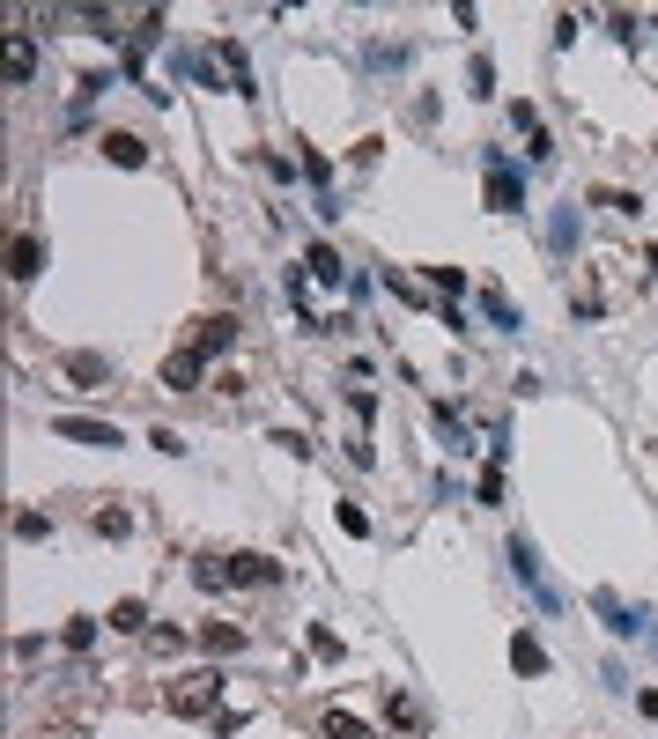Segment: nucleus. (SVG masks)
Here are the masks:
<instances>
[{
    "label": "nucleus",
    "mask_w": 658,
    "mask_h": 739,
    "mask_svg": "<svg viewBox=\"0 0 658 739\" xmlns=\"http://www.w3.org/2000/svg\"><path fill=\"white\" fill-rule=\"evenodd\" d=\"M318 739H378V732L355 725V717H341V710H326V717H318Z\"/></svg>",
    "instance_id": "obj_12"
},
{
    "label": "nucleus",
    "mask_w": 658,
    "mask_h": 739,
    "mask_svg": "<svg viewBox=\"0 0 658 739\" xmlns=\"http://www.w3.org/2000/svg\"><path fill=\"white\" fill-rule=\"evenodd\" d=\"M592 200H599V207H614V215H636V207H644V200H636V193H614V185H599Z\"/></svg>",
    "instance_id": "obj_19"
},
{
    "label": "nucleus",
    "mask_w": 658,
    "mask_h": 739,
    "mask_svg": "<svg viewBox=\"0 0 658 739\" xmlns=\"http://www.w3.org/2000/svg\"><path fill=\"white\" fill-rule=\"evenodd\" d=\"M466 82H474V97H496V67H488V60L466 67Z\"/></svg>",
    "instance_id": "obj_21"
},
{
    "label": "nucleus",
    "mask_w": 658,
    "mask_h": 739,
    "mask_svg": "<svg viewBox=\"0 0 658 739\" xmlns=\"http://www.w3.org/2000/svg\"><path fill=\"white\" fill-rule=\"evenodd\" d=\"M37 267H45V244H37V237H15V244H8V274H15V281H37Z\"/></svg>",
    "instance_id": "obj_8"
},
{
    "label": "nucleus",
    "mask_w": 658,
    "mask_h": 739,
    "mask_svg": "<svg viewBox=\"0 0 658 739\" xmlns=\"http://www.w3.org/2000/svg\"><path fill=\"white\" fill-rule=\"evenodd\" d=\"M511 666L518 673H548V651H540L533 636H511Z\"/></svg>",
    "instance_id": "obj_14"
},
{
    "label": "nucleus",
    "mask_w": 658,
    "mask_h": 739,
    "mask_svg": "<svg viewBox=\"0 0 658 739\" xmlns=\"http://www.w3.org/2000/svg\"><path fill=\"white\" fill-rule=\"evenodd\" d=\"M60 643H67V651H89V643H97V621H67Z\"/></svg>",
    "instance_id": "obj_18"
},
{
    "label": "nucleus",
    "mask_w": 658,
    "mask_h": 739,
    "mask_svg": "<svg viewBox=\"0 0 658 739\" xmlns=\"http://www.w3.org/2000/svg\"><path fill=\"white\" fill-rule=\"evenodd\" d=\"M230 340H237V318H200V326H193V355H200V363H208V355H222V348H230Z\"/></svg>",
    "instance_id": "obj_4"
},
{
    "label": "nucleus",
    "mask_w": 658,
    "mask_h": 739,
    "mask_svg": "<svg viewBox=\"0 0 658 739\" xmlns=\"http://www.w3.org/2000/svg\"><path fill=\"white\" fill-rule=\"evenodd\" d=\"M111 629H119V636H141V629H148V606H141V599H119V606H111Z\"/></svg>",
    "instance_id": "obj_13"
},
{
    "label": "nucleus",
    "mask_w": 658,
    "mask_h": 739,
    "mask_svg": "<svg viewBox=\"0 0 658 739\" xmlns=\"http://www.w3.org/2000/svg\"><path fill=\"white\" fill-rule=\"evenodd\" d=\"M89 525H97V533H104V540H126V533H134V518H126V510H119V503H111V510H97V518H89Z\"/></svg>",
    "instance_id": "obj_16"
},
{
    "label": "nucleus",
    "mask_w": 658,
    "mask_h": 739,
    "mask_svg": "<svg viewBox=\"0 0 658 739\" xmlns=\"http://www.w3.org/2000/svg\"><path fill=\"white\" fill-rule=\"evenodd\" d=\"M592 606H599V614H607V629H636V614H629V606H622V599H614V592H599Z\"/></svg>",
    "instance_id": "obj_17"
},
{
    "label": "nucleus",
    "mask_w": 658,
    "mask_h": 739,
    "mask_svg": "<svg viewBox=\"0 0 658 739\" xmlns=\"http://www.w3.org/2000/svg\"><path fill=\"white\" fill-rule=\"evenodd\" d=\"M215 703H222V673L208 666V673H185L178 688H171V710L178 717H215Z\"/></svg>",
    "instance_id": "obj_1"
},
{
    "label": "nucleus",
    "mask_w": 658,
    "mask_h": 739,
    "mask_svg": "<svg viewBox=\"0 0 658 739\" xmlns=\"http://www.w3.org/2000/svg\"><path fill=\"white\" fill-rule=\"evenodd\" d=\"M429 281H437L444 296H459V289H466V274H459V267H429Z\"/></svg>",
    "instance_id": "obj_22"
},
{
    "label": "nucleus",
    "mask_w": 658,
    "mask_h": 739,
    "mask_svg": "<svg viewBox=\"0 0 658 739\" xmlns=\"http://www.w3.org/2000/svg\"><path fill=\"white\" fill-rule=\"evenodd\" d=\"M52 429H60L67 444H97V451H111V444H119V429H111V422H82V414H60Z\"/></svg>",
    "instance_id": "obj_5"
},
{
    "label": "nucleus",
    "mask_w": 658,
    "mask_h": 739,
    "mask_svg": "<svg viewBox=\"0 0 658 739\" xmlns=\"http://www.w3.org/2000/svg\"><path fill=\"white\" fill-rule=\"evenodd\" d=\"M193 643H200V651H208V658H230V651H244V643H252V636H244L237 621H200V629H193Z\"/></svg>",
    "instance_id": "obj_3"
},
{
    "label": "nucleus",
    "mask_w": 658,
    "mask_h": 739,
    "mask_svg": "<svg viewBox=\"0 0 658 739\" xmlns=\"http://www.w3.org/2000/svg\"><path fill=\"white\" fill-rule=\"evenodd\" d=\"M30 74H37V52H30V37H8V82L23 89Z\"/></svg>",
    "instance_id": "obj_11"
},
{
    "label": "nucleus",
    "mask_w": 658,
    "mask_h": 739,
    "mask_svg": "<svg viewBox=\"0 0 658 739\" xmlns=\"http://www.w3.org/2000/svg\"><path fill=\"white\" fill-rule=\"evenodd\" d=\"M104 163H119V170H141V163H148L141 134H104Z\"/></svg>",
    "instance_id": "obj_9"
},
{
    "label": "nucleus",
    "mask_w": 658,
    "mask_h": 739,
    "mask_svg": "<svg viewBox=\"0 0 658 739\" xmlns=\"http://www.w3.org/2000/svg\"><path fill=\"white\" fill-rule=\"evenodd\" d=\"M304 267L318 274V281H341V252H333V244H311V259Z\"/></svg>",
    "instance_id": "obj_15"
},
{
    "label": "nucleus",
    "mask_w": 658,
    "mask_h": 739,
    "mask_svg": "<svg viewBox=\"0 0 658 739\" xmlns=\"http://www.w3.org/2000/svg\"><path fill=\"white\" fill-rule=\"evenodd\" d=\"M200 370H208V363H200V355H193V348H178V355H163V385H171V392H200Z\"/></svg>",
    "instance_id": "obj_6"
},
{
    "label": "nucleus",
    "mask_w": 658,
    "mask_h": 739,
    "mask_svg": "<svg viewBox=\"0 0 658 739\" xmlns=\"http://www.w3.org/2000/svg\"><path fill=\"white\" fill-rule=\"evenodd\" d=\"M222 577H230V584H274V577H281V562L244 547V555H222Z\"/></svg>",
    "instance_id": "obj_2"
},
{
    "label": "nucleus",
    "mask_w": 658,
    "mask_h": 739,
    "mask_svg": "<svg viewBox=\"0 0 658 739\" xmlns=\"http://www.w3.org/2000/svg\"><path fill=\"white\" fill-rule=\"evenodd\" d=\"M15 533H23V540H45L52 518H45V510H23V518H15Z\"/></svg>",
    "instance_id": "obj_20"
},
{
    "label": "nucleus",
    "mask_w": 658,
    "mask_h": 739,
    "mask_svg": "<svg viewBox=\"0 0 658 739\" xmlns=\"http://www.w3.org/2000/svg\"><path fill=\"white\" fill-rule=\"evenodd\" d=\"M525 200V185L511 178V170H503L496 156H488V207H496V215H511V207Z\"/></svg>",
    "instance_id": "obj_7"
},
{
    "label": "nucleus",
    "mask_w": 658,
    "mask_h": 739,
    "mask_svg": "<svg viewBox=\"0 0 658 739\" xmlns=\"http://www.w3.org/2000/svg\"><path fill=\"white\" fill-rule=\"evenodd\" d=\"M67 377H74V385H89V392H97L104 377H111V363H104V355H67Z\"/></svg>",
    "instance_id": "obj_10"
}]
</instances>
